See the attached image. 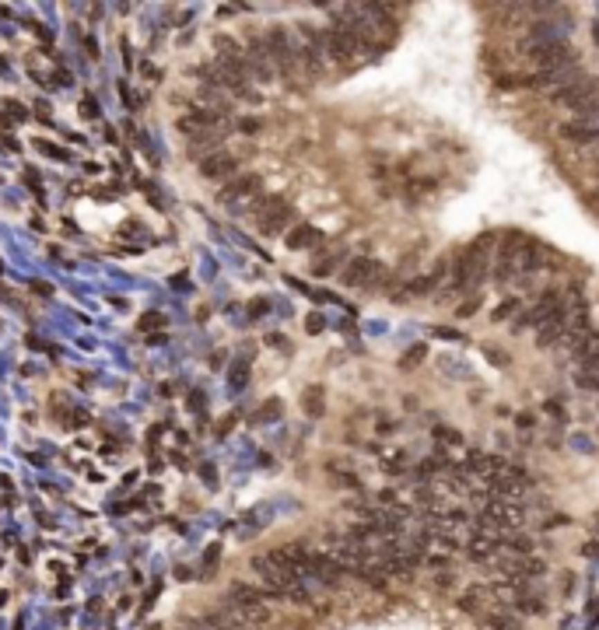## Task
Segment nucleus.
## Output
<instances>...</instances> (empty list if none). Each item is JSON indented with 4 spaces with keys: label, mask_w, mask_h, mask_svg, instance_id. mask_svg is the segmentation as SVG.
<instances>
[{
    "label": "nucleus",
    "mask_w": 599,
    "mask_h": 630,
    "mask_svg": "<svg viewBox=\"0 0 599 630\" xmlns=\"http://www.w3.org/2000/svg\"><path fill=\"white\" fill-rule=\"evenodd\" d=\"M228 379H232V389H242V385H246V379H249V361H235Z\"/></svg>",
    "instance_id": "11"
},
{
    "label": "nucleus",
    "mask_w": 599,
    "mask_h": 630,
    "mask_svg": "<svg viewBox=\"0 0 599 630\" xmlns=\"http://www.w3.org/2000/svg\"><path fill=\"white\" fill-rule=\"evenodd\" d=\"M557 137H561V144H568V147H575L582 154V151H589L599 140V126L582 123V120H568V123L557 126Z\"/></svg>",
    "instance_id": "5"
},
{
    "label": "nucleus",
    "mask_w": 599,
    "mask_h": 630,
    "mask_svg": "<svg viewBox=\"0 0 599 630\" xmlns=\"http://www.w3.org/2000/svg\"><path fill=\"white\" fill-rule=\"evenodd\" d=\"M340 259H344V252H337V256H326V259H319L315 267H312V274H315V277H326V274H330V270L337 267Z\"/></svg>",
    "instance_id": "12"
},
{
    "label": "nucleus",
    "mask_w": 599,
    "mask_h": 630,
    "mask_svg": "<svg viewBox=\"0 0 599 630\" xmlns=\"http://www.w3.org/2000/svg\"><path fill=\"white\" fill-rule=\"evenodd\" d=\"M424 354H427V347H424V343H417V347H410V354L403 357V364H407V368H417Z\"/></svg>",
    "instance_id": "13"
},
{
    "label": "nucleus",
    "mask_w": 599,
    "mask_h": 630,
    "mask_svg": "<svg viewBox=\"0 0 599 630\" xmlns=\"http://www.w3.org/2000/svg\"><path fill=\"white\" fill-rule=\"evenodd\" d=\"M340 284L344 287H358V291H378V287H389L393 277L386 274V267L371 256H351L340 270Z\"/></svg>",
    "instance_id": "1"
},
{
    "label": "nucleus",
    "mask_w": 599,
    "mask_h": 630,
    "mask_svg": "<svg viewBox=\"0 0 599 630\" xmlns=\"http://www.w3.org/2000/svg\"><path fill=\"white\" fill-rule=\"evenodd\" d=\"M137 330L140 333H154V330H165V315L161 312H144L137 319Z\"/></svg>",
    "instance_id": "9"
},
{
    "label": "nucleus",
    "mask_w": 599,
    "mask_h": 630,
    "mask_svg": "<svg viewBox=\"0 0 599 630\" xmlns=\"http://www.w3.org/2000/svg\"><path fill=\"white\" fill-rule=\"evenodd\" d=\"M305 326H308V333H319V330H322V315H308Z\"/></svg>",
    "instance_id": "16"
},
{
    "label": "nucleus",
    "mask_w": 599,
    "mask_h": 630,
    "mask_svg": "<svg viewBox=\"0 0 599 630\" xmlns=\"http://www.w3.org/2000/svg\"><path fill=\"white\" fill-rule=\"evenodd\" d=\"M477 623H480V630H526V627H522V616L512 613V609H505V606L487 609Z\"/></svg>",
    "instance_id": "7"
},
{
    "label": "nucleus",
    "mask_w": 599,
    "mask_h": 630,
    "mask_svg": "<svg viewBox=\"0 0 599 630\" xmlns=\"http://www.w3.org/2000/svg\"><path fill=\"white\" fill-rule=\"evenodd\" d=\"M200 175L203 179H214V182H232L235 175H239V158L235 154H228V151H217V154H210V158H203L200 162Z\"/></svg>",
    "instance_id": "6"
},
{
    "label": "nucleus",
    "mask_w": 599,
    "mask_h": 630,
    "mask_svg": "<svg viewBox=\"0 0 599 630\" xmlns=\"http://www.w3.org/2000/svg\"><path fill=\"white\" fill-rule=\"evenodd\" d=\"M259 175H252V172H242V175H235L232 182H225V189H221V203L225 207H235V210H242V207H249L252 210V203L263 196L259 193Z\"/></svg>",
    "instance_id": "4"
},
{
    "label": "nucleus",
    "mask_w": 599,
    "mask_h": 630,
    "mask_svg": "<svg viewBox=\"0 0 599 630\" xmlns=\"http://www.w3.org/2000/svg\"><path fill=\"white\" fill-rule=\"evenodd\" d=\"M315 242H322V231H319V228H312V225H305V221L291 225V231L284 235V245H288V249H295V252L312 249Z\"/></svg>",
    "instance_id": "8"
},
{
    "label": "nucleus",
    "mask_w": 599,
    "mask_h": 630,
    "mask_svg": "<svg viewBox=\"0 0 599 630\" xmlns=\"http://www.w3.org/2000/svg\"><path fill=\"white\" fill-rule=\"evenodd\" d=\"M582 154H585V158H592V162H596V165H599V140H596V144H592V147H589V151H582Z\"/></svg>",
    "instance_id": "18"
},
{
    "label": "nucleus",
    "mask_w": 599,
    "mask_h": 630,
    "mask_svg": "<svg viewBox=\"0 0 599 630\" xmlns=\"http://www.w3.org/2000/svg\"><path fill=\"white\" fill-rule=\"evenodd\" d=\"M519 428H533V417L529 413H519Z\"/></svg>",
    "instance_id": "19"
},
{
    "label": "nucleus",
    "mask_w": 599,
    "mask_h": 630,
    "mask_svg": "<svg viewBox=\"0 0 599 630\" xmlns=\"http://www.w3.org/2000/svg\"><path fill=\"white\" fill-rule=\"evenodd\" d=\"M596 182H599V169H596Z\"/></svg>",
    "instance_id": "20"
},
{
    "label": "nucleus",
    "mask_w": 599,
    "mask_h": 630,
    "mask_svg": "<svg viewBox=\"0 0 599 630\" xmlns=\"http://www.w3.org/2000/svg\"><path fill=\"white\" fill-rule=\"evenodd\" d=\"M302 410H305L308 417H319V410H322V389H305V396H302Z\"/></svg>",
    "instance_id": "10"
},
{
    "label": "nucleus",
    "mask_w": 599,
    "mask_h": 630,
    "mask_svg": "<svg viewBox=\"0 0 599 630\" xmlns=\"http://www.w3.org/2000/svg\"><path fill=\"white\" fill-rule=\"evenodd\" d=\"M239 130H242V133H256V130H259V120H242Z\"/></svg>",
    "instance_id": "17"
},
{
    "label": "nucleus",
    "mask_w": 599,
    "mask_h": 630,
    "mask_svg": "<svg viewBox=\"0 0 599 630\" xmlns=\"http://www.w3.org/2000/svg\"><path fill=\"white\" fill-rule=\"evenodd\" d=\"M519 305H522L519 298H508V301H505V305L495 312V319H508V312H512V308H519Z\"/></svg>",
    "instance_id": "15"
},
{
    "label": "nucleus",
    "mask_w": 599,
    "mask_h": 630,
    "mask_svg": "<svg viewBox=\"0 0 599 630\" xmlns=\"http://www.w3.org/2000/svg\"><path fill=\"white\" fill-rule=\"evenodd\" d=\"M252 218H256V231L259 235H288L291 231V203L284 196H259L252 203Z\"/></svg>",
    "instance_id": "2"
},
{
    "label": "nucleus",
    "mask_w": 599,
    "mask_h": 630,
    "mask_svg": "<svg viewBox=\"0 0 599 630\" xmlns=\"http://www.w3.org/2000/svg\"><path fill=\"white\" fill-rule=\"evenodd\" d=\"M270 413H281V403H277V399H270V403H266V406H263V410H259L256 417H259V420H274Z\"/></svg>",
    "instance_id": "14"
},
{
    "label": "nucleus",
    "mask_w": 599,
    "mask_h": 630,
    "mask_svg": "<svg viewBox=\"0 0 599 630\" xmlns=\"http://www.w3.org/2000/svg\"><path fill=\"white\" fill-rule=\"evenodd\" d=\"M599 95V81L596 77H589V74H564L561 77V84L554 88V91H547V98L554 102V105H561V109H568V113H575L578 105H585L589 98H596Z\"/></svg>",
    "instance_id": "3"
}]
</instances>
